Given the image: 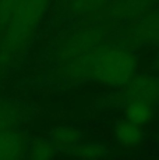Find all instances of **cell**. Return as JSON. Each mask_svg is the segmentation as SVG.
I'll list each match as a JSON object with an SVG mask.
<instances>
[{
  "instance_id": "10",
  "label": "cell",
  "mask_w": 159,
  "mask_h": 160,
  "mask_svg": "<svg viewBox=\"0 0 159 160\" xmlns=\"http://www.w3.org/2000/svg\"><path fill=\"white\" fill-rule=\"evenodd\" d=\"M70 155L78 159H105L112 156L110 148L100 142H87L81 141L74 149L70 152Z\"/></svg>"
},
{
  "instance_id": "8",
  "label": "cell",
  "mask_w": 159,
  "mask_h": 160,
  "mask_svg": "<svg viewBox=\"0 0 159 160\" xmlns=\"http://www.w3.org/2000/svg\"><path fill=\"white\" fill-rule=\"evenodd\" d=\"M155 2L156 0H117L115 3V14L116 17L130 22L154 7Z\"/></svg>"
},
{
  "instance_id": "7",
  "label": "cell",
  "mask_w": 159,
  "mask_h": 160,
  "mask_svg": "<svg viewBox=\"0 0 159 160\" xmlns=\"http://www.w3.org/2000/svg\"><path fill=\"white\" fill-rule=\"evenodd\" d=\"M49 141L53 143L59 152L63 150V152L70 153L82 141V134L74 127L62 125V127H57L52 131Z\"/></svg>"
},
{
  "instance_id": "5",
  "label": "cell",
  "mask_w": 159,
  "mask_h": 160,
  "mask_svg": "<svg viewBox=\"0 0 159 160\" xmlns=\"http://www.w3.org/2000/svg\"><path fill=\"white\" fill-rule=\"evenodd\" d=\"M28 142L18 128L0 130V160H17L27 158Z\"/></svg>"
},
{
  "instance_id": "3",
  "label": "cell",
  "mask_w": 159,
  "mask_h": 160,
  "mask_svg": "<svg viewBox=\"0 0 159 160\" xmlns=\"http://www.w3.org/2000/svg\"><path fill=\"white\" fill-rule=\"evenodd\" d=\"M121 41L128 48L159 46V6L127 22L121 32Z\"/></svg>"
},
{
  "instance_id": "12",
  "label": "cell",
  "mask_w": 159,
  "mask_h": 160,
  "mask_svg": "<svg viewBox=\"0 0 159 160\" xmlns=\"http://www.w3.org/2000/svg\"><path fill=\"white\" fill-rule=\"evenodd\" d=\"M59 150L54 148V145L50 141H35L33 143L28 145L27 150V159H33V160H46L56 158Z\"/></svg>"
},
{
  "instance_id": "13",
  "label": "cell",
  "mask_w": 159,
  "mask_h": 160,
  "mask_svg": "<svg viewBox=\"0 0 159 160\" xmlns=\"http://www.w3.org/2000/svg\"><path fill=\"white\" fill-rule=\"evenodd\" d=\"M154 64H155V68L159 71V50H158V53H156V56H155V61H154Z\"/></svg>"
},
{
  "instance_id": "11",
  "label": "cell",
  "mask_w": 159,
  "mask_h": 160,
  "mask_svg": "<svg viewBox=\"0 0 159 160\" xmlns=\"http://www.w3.org/2000/svg\"><path fill=\"white\" fill-rule=\"evenodd\" d=\"M23 118L21 109L7 99L0 98V130L18 128Z\"/></svg>"
},
{
  "instance_id": "1",
  "label": "cell",
  "mask_w": 159,
  "mask_h": 160,
  "mask_svg": "<svg viewBox=\"0 0 159 160\" xmlns=\"http://www.w3.org/2000/svg\"><path fill=\"white\" fill-rule=\"evenodd\" d=\"M49 0H0V64L14 60L38 29Z\"/></svg>"
},
{
  "instance_id": "2",
  "label": "cell",
  "mask_w": 159,
  "mask_h": 160,
  "mask_svg": "<svg viewBox=\"0 0 159 160\" xmlns=\"http://www.w3.org/2000/svg\"><path fill=\"white\" fill-rule=\"evenodd\" d=\"M138 58L127 45L102 43L91 54V77L109 88H123L137 74Z\"/></svg>"
},
{
  "instance_id": "4",
  "label": "cell",
  "mask_w": 159,
  "mask_h": 160,
  "mask_svg": "<svg viewBox=\"0 0 159 160\" xmlns=\"http://www.w3.org/2000/svg\"><path fill=\"white\" fill-rule=\"evenodd\" d=\"M121 89L124 102L138 100L152 106L159 103V75L136 74Z\"/></svg>"
},
{
  "instance_id": "9",
  "label": "cell",
  "mask_w": 159,
  "mask_h": 160,
  "mask_svg": "<svg viewBox=\"0 0 159 160\" xmlns=\"http://www.w3.org/2000/svg\"><path fill=\"white\" fill-rule=\"evenodd\" d=\"M154 117V106L138 100H131L126 102L124 107V118L134 122L137 125H145Z\"/></svg>"
},
{
  "instance_id": "6",
  "label": "cell",
  "mask_w": 159,
  "mask_h": 160,
  "mask_svg": "<svg viewBox=\"0 0 159 160\" xmlns=\"http://www.w3.org/2000/svg\"><path fill=\"white\" fill-rule=\"evenodd\" d=\"M115 138L120 146L130 149L136 148L144 141V131L141 125H137L128 120H121L115 127Z\"/></svg>"
}]
</instances>
